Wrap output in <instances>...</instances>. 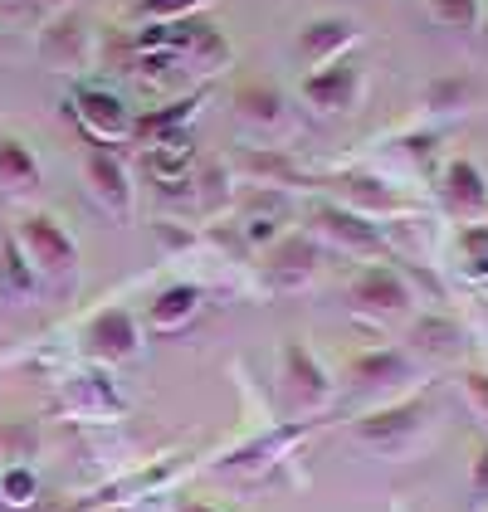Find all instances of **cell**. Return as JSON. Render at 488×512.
I'll return each instance as SVG.
<instances>
[{"mask_svg": "<svg viewBox=\"0 0 488 512\" xmlns=\"http://www.w3.org/2000/svg\"><path fill=\"white\" fill-rule=\"evenodd\" d=\"M69 113L83 127L88 147H122L132 142V108L122 103L113 88H93V83H79L74 98H69Z\"/></svg>", "mask_w": 488, "mask_h": 512, "instance_id": "obj_9", "label": "cell"}, {"mask_svg": "<svg viewBox=\"0 0 488 512\" xmlns=\"http://www.w3.org/2000/svg\"><path fill=\"white\" fill-rule=\"evenodd\" d=\"M357 25L352 20H342V15H323V20H308L303 30H298V64L313 74V69H327V64H337V59H347L352 49H357Z\"/></svg>", "mask_w": 488, "mask_h": 512, "instance_id": "obj_17", "label": "cell"}, {"mask_svg": "<svg viewBox=\"0 0 488 512\" xmlns=\"http://www.w3.org/2000/svg\"><path fill=\"white\" fill-rule=\"evenodd\" d=\"M98 512H132V508H98Z\"/></svg>", "mask_w": 488, "mask_h": 512, "instance_id": "obj_38", "label": "cell"}, {"mask_svg": "<svg viewBox=\"0 0 488 512\" xmlns=\"http://www.w3.org/2000/svg\"><path fill=\"white\" fill-rule=\"evenodd\" d=\"M362 93H366V74L352 54L337 59V64H327V69L303 74V83H298V98H303L313 113H352V108L362 103Z\"/></svg>", "mask_w": 488, "mask_h": 512, "instance_id": "obj_14", "label": "cell"}, {"mask_svg": "<svg viewBox=\"0 0 488 512\" xmlns=\"http://www.w3.org/2000/svg\"><path fill=\"white\" fill-rule=\"evenodd\" d=\"M40 454V425L35 420H0V464H30Z\"/></svg>", "mask_w": 488, "mask_h": 512, "instance_id": "obj_28", "label": "cell"}, {"mask_svg": "<svg viewBox=\"0 0 488 512\" xmlns=\"http://www.w3.org/2000/svg\"><path fill=\"white\" fill-rule=\"evenodd\" d=\"M308 235L318 239V244L342 249V254H357V259H376V264L386 259L381 225L357 215V210H347V205H337V200H323V205L308 210Z\"/></svg>", "mask_w": 488, "mask_h": 512, "instance_id": "obj_5", "label": "cell"}, {"mask_svg": "<svg viewBox=\"0 0 488 512\" xmlns=\"http://www.w3.org/2000/svg\"><path fill=\"white\" fill-rule=\"evenodd\" d=\"M410 352L430 356V361H454L464 352V327L445 313H425L410 322Z\"/></svg>", "mask_w": 488, "mask_h": 512, "instance_id": "obj_24", "label": "cell"}, {"mask_svg": "<svg viewBox=\"0 0 488 512\" xmlns=\"http://www.w3.org/2000/svg\"><path fill=\"white\" fill-rule=\"evenodd\" d=\"M35 54L54 74H83L93 64V54H98V35H93V25H88L83 10H59V15L44 20Z\"/></svg>", "mask_w": 488, "mask_h": 512, "instance_id": "obj_8", "label": "cell"}, {"mask_svg": "<svg viewBox=\"0 0 488 512\" xmlns=\"http://www.w3.org/2000/svg\"><path fill=\"white\" fill-rule=\"evenodd\" d=\"M201 308H205L201 283H166L162 293L152 298V308H147V327L152 332H181L191 317H201Z\"/></svg>", "mask_w": 488, "mask_h": 512, "instance_id": "obj_23", "label": "cell"}, {"mask_svg": "<svg viewBox=\"0 0 488 512\" xmlns=\"http://www.w3.org/2000/svg\"><path fill=\"white\" fill-rule=\"evenodd\" d=\"M230 59H235V49H230V40H225V35H220V30L210 25V20L201 25V35L191 40V49L181 54V64H186V69H196V74H210V79H215L220 69H230Z\"/></svg>", "mask_w": 488, "mask_h": 512, "instance_id": "obj_27", "label": "cell"}, {"mask_svg": "<svg viewBox=\"0 0 488 512\" xmlns=\"http://www.w3.org/2000/svg\"><path fill=\"white\" fill-rule=\"evenodd\" d=\"M415 381V356L406 347H371V352H357L347 361V391L366 395V400H401Z\"/></svg>", "mask_w": 488, "mask_h": 512, "instance_id": "obj_6", "label": "cell"}, {"mask_svg": "<svg viewBox=\"0 0 488 512\" xmlns=\"http://www.w3.org/2000/svg\"><path fill=\"white\" fill-rule=\"evenodd\" d=\"M430 430V400L425 395H401L391 405L366 410L362 420H352V439L371 449L376 459H406L410 449Z\"/></svg>", "mask_w": 488, "mask_h": 512, "instance_id": "obj_2", "label": "cell"}, {"mask_svg": "<svg viewBox=\"0 0 488 512\" xmlns=\"http://www.w3.org/2000/svg\"><path fill=\"white\" fill-rule=\"evenodd\" d=\"M347 308L376 327H391V322H406L415 313V288L396 264H366L347 283Z\"/></svg>", "mask_w": 488, "mask_h": 512, "instance_id": "obj_4", "label": "cell"}, {"mask_svg": "<svg viewBox=\"0 0 488 512\" xmlns=\"http://www.w3.org/2000/svg\"><path fill=\"white\" fill-rule=\"evenodd\" d=\"M35 498H40V473L30 464H15V469L0 473V503H5V512L35 508Z\"/></svg>", "mask_w": 488, "mask_h": 512, "instance_id": "obj_30", "label": "cell"}, {"mask_svg": "<svg viewBox=\"0 0 488 512\" xmlns=\"http://www.w3.org/2000/svg\"><path fill=\"white\" fill-rule=\"evenodd\" d=\"M83 356L93 366H127L142 356V322L132 317V308H103L83 322Z\"/></svg>", "mask_w": 488, "mask_h": 512, "instance_id": "obj_11", "label": "cell"}, {"mask_svg": "<svg viewBox=\"0 0 488 512\" xmlns=\"http://www.w3.org/2000/svg\"><path fill=\"white\" fill-rule=\"evenodd\" d=\"M215 0H137L132 15L142 25H166V20H191V15H205Z\"/></svg>", "mask_w": 488, "mask_h": 512, "instance_id": "obj_31", "label": "cell"}, {"mask_svg": "<svg viewBox=\"0 0 488 512\" xmlns=\"http://www.w3.org/2000/svg\"><path fill=\"white\" fill-rule=\"evenodd\" d=\"M10 230L20 239L30 269L40 278V288H59V293H74L79 288V244L69 235V225L54 215V210H20L10 220Z\"/></svg>", "mask_w": 488, "mask_h": 512, "instance_id": "obj_1", "label": "cell"}, {"mask_svg": "<svg viewBox=\"0 0 488 512\" xmlns=\"http://www.w3.org/2000/svg\"><path fill=\"white\" fill-rule=\"evenodd\" d=\"M279 391H284L288 415H298V420L323 415L337 395L332 371L318 361V352L303 337H284V347H279Z\"/></svg>", "mask_w": 488, "mask_h": 512, "instance_id": "obj_3", "label": "cell"}, {"mask_svg": "<svg viewBox=\"0 0 488 512\" xmlns=\"http://www.w3.org/2000/svg\"><path fill=\"white\" fill-rule=\"evenodd\" d=\"M205 93H186V98H171L162 108H152V113H137L132 118V137L142 142V147H152V142H162V137H176V132H186V122L201 113Z\"/></svg>", "mask_w": 488, "mask_h": 512, "instance_id": "obj_22", "label": "cell"}, {"mask_svg": "<svg viewBox=\"0 0 488 512\" xmlns=\"http://www.w3.org/2000/svg\"><path fill=\"white\" fill-rule=\"evenodd\" d=\"M83 191L113 225H127L132 210H137V186H132V171H127L118 147H88V157H83Z\"/></svg>", "mask_w": 488, "mask_h": 512, "instance_id": "obj_7", "label": "cell"}, {"mask_svg": "<svg viewBox=\"0 0 488 512\" xmlns=\"http://www.w3.org/2000/svg\"><path fill=\"white\" fill-rule=\"evenodd\" d=\"M440 200L459 225H484L488 220V176L479 171V161L454 157L440 171Z\"/></svg>", "mask_w": 488, "mask_h": 512, "instance_id": "obj_15", "label": "cell"}, {"mask_svg": "<svg viewBox=\"0 0 488 512\" xmlns=\"http://www.w3.org/2000/svg\"><path fill=\"white\" fill-rule=\"evenodd\" d=\"M201 200H205V205H225V200H230V161H215V166H205Z\"/></svg>", "mask_w": 488, "mask_h": 512, "instance_id": "obj_35", "label": "cell"}, {"mask_svg": "<svg viewBox=\"0 0 488 512\" xmlns=\"http://www.w3.org/2000/svg\"><path fill=\"white\" fill-rule=\"evenodd\" d=\"M191 157H196V147H191V137H186V132H176V137H162V142L142 147V161H147V171L157 176V186L181 181V176H186V166H191Z\"/></svg>", "mask_w": 488, "mask_h": 512, "instance_id": "obj_26", "label": "cell"}, {"mask_svg": "<svg viewBox=\"0 0 488 512\" xmlns=\"http://www.w3.org/2000/svg\"><path fill=\"white\" fill-rule=\"evenodd\" d=\"M425 10L445 30H479V20H484V5L479 0H425Z\"/></svg>", "mask_w": 488, "mask_h": 512, "instance_id": "obj_33", "label": "cell"}, {"mask_svg": "<svg viewBox=\"0 0 488 512\" xmlns=\"http://www.w3.org/2000/svg\"><path fill=\"white\" fill-rule=\"evenodd\" d=\"M469 493H474V508L488 512V444L474 454V469H469Z\"/></svg>", "mask_w": 488, "mask_h": 512, "instance_id": "obj_36", "label": "cell"}, {"mask_svg": "<svg viewBox=\"0 0 488 512\" xmlns=\"http://www.w3.org/2000/svg\"><path fill=\"white\" fill-rule=\"evenodd\" d=\"M201 15H191V20H166V25H142L137 35H132V54L137 59H181L191 40L201 35Z\"/></svg>", "mask_w": 488, "mask_h": 512, "instance_id": "obj_21", "label": "cell"}, {"mask_svg": "<svg viewBox=\"0 0 488 512\" xmlns=\"http://www.w3.org/2000/svg\"><path fill=\"white\" fill-rule=\"evenodd\" d=\"M240 166L244 176L254 181V186H264V191H293V186H318L298 161L288 157V152H274V147H244L240 152Z\"/></svg>", "mask_w": 488, "mask_h": 512, "instance_id": "obj_19", "label": "cell"}, {"mask_svg": "<svg viewBox=\"0 0 488 512\" xmlns=\"http://www.w3.org/2000/svg\"><path fill=\"white\" fill-rule=\"evenodd\" d=\"M176 512H220V508H210V503H196V498H186Z\"/></svg>", "mask_w": 488, "mask_h": 512, "instance_id": "obj_37", "label": "cell"}, {"mask_svg": "<svg viewBox=\"0 0 488 512\" xmlns=\"http://www.w3.org/2000/svg\"><path fill=\"white\" fill-rule=\"evenodd\" d=\"M230 108H235V122L249 127L254 137H284L293 127V113H288V93L269 74H244L230 93Z\"/></svg>", "mask_w": 488, "mask_h": 512, "instance_id": "obj_12", "label": "cell"}, {"mask_svg": "<svg viewBox=\"0 0 488 512\" xmlns=\"http://www.w3.org/2000/svg\"><path fill=\"white\" fill-rule=\"evenodd\" d=\"M59 405H64L69 415H79V420H118L122 415V391L108 381L103 366H93V371H74V376L64 381Z\"/></svg>", "mask_w": 488, "mask_h": 512, "instance_id": "obj_18", "label": "cell"}, {"mask_svg": "<svg viewBox=\"0 0 488 512\" xmlns=\"http://www.w3.org/2000/svg\"><path fill=\"white\" fill-rule=\"evenodd\" d=\"M0 283H5V293L20 298V303H30V298L40 293V278H35V269H30V259H25L20 239H15V230H10V220L0 225Z\"/></svg>", "mask_w": 488, "mask_h": 512, "instance_id": "obj_25", "label": "cell"}, {"mask_svg": "<svg viewBox=\"0 0 488 512\" xmlns=\"http://www.w3.org/2000/svg\"><path fill=\"white\" fill-rule=\"evenodd\" d=\"M318 269H323V244L308 235V230H284V235L264 249V278H269V288H279V293L308 288V283L318 278Z\"/></svg>", "mask_w": 488, "mask_h": 512, "instance_id": "obj_13", "label": "cell"}, {"mask_svg": "<svg viewBox=\"0 0 488 512\" xmlns=\"http://www.w3.org/2000/svg\"><path fill=\"white\" fill-rule=\"evenodd\" d=\"M308 434V420H293V425H279V430L259 434V439H249L240 449H230L225 459H220V473L225 478H259V473H269L279 459H288V449L298 444Z\"/></svg>", "mask_w": 488, "mask_h": 512, "instance_id": "obj_16", "label": "cell"}, {"mask_svg": "<svg viewBox=\"0 0 488 512\" xmlns=\"http://www.w3.org/2000/svg\"><path fill=\"white\" fill-rule=\"evenodd\" d=\"M459 386H464V400H469L474 420L488 430V371H484V366H469V371L459 376Z\"/></svg>", "mask_w": 488, "mask_h": 512, "instance_id": "obj_34", "label": "cell"}, {"mask_svg": "<svg viewBox=\"0 0 488 512\" xmlns=\"http://www.w3.org/2000/svg\"><path fill=\"white\" fill-rule=\"evenodd\" d=\"M0 512H5V503H0Z\"/></svg>", "mask_w": 488, "mask_h": 512, "instance_id": "obj_39", "label": "cell"}, {"mask_svg": "<svg viewBox=\"0 0 488 512\" xmlns=\"http://www.w3.org/2000/svg\"><path fill=\"white\" fill-rule=\"evenodd\" d=\"M318 186H327L337 205L357 210V215L376 220V225H381V220H401V215L415 210V200L401 196V191H396L391 181H381L376 171H337V176H327Z\"/></svg>", "mask_w": 488, "mask_h": 512, "instance_id": "obj_10", "label": "cell"}, {"mask_svg": "<svg viewBox=\"0 0 488 512\" xmlns=\"http://www.w3.org/2000/svg\"><path fill=\"white\" fill-rule=\"evenodd\" d=\"M454 254H459V274L469 283H488V220L484 225H464Z\"/></svg>", "mask_w": 488, "mask_h": 512, "instance_id": "obj_29", "label": "cell"}, {"mask_svg": "<svg viewBox=\"0 0 488 512\" xmlns=\"http://www.w3.org/2000/svg\"><path fill=\"white\" fill-rule=\"evenodd\" d=\"M40 181H44V171H40L35 147L25 137H15V132H0V196L30 200L40 191Z\"/></svg>", "mask_w": 488, "mask_h": 512, "instance_id": "obj_20", "label": "cell"}, {"mask_svg": "<svg viewBox=\"0 0 488 512\" xmlns=\"http://www.w3.org/2000/svg\"><path fill=\"white\" fill-rule=\"evenodd\" d=\"M464 108H474L469 79H435L425 88V113H464Z\"/></svg>", "mask_w": 488, "mask_h": 512, "instance_id": "obj_32", "label": "cell"}]
</instances>
